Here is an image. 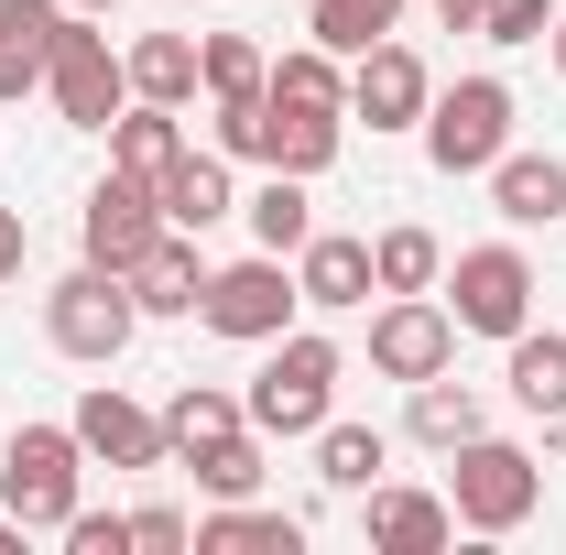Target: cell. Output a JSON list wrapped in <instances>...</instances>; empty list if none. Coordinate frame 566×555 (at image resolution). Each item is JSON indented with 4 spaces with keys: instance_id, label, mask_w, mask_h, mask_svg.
I'll return each mask as SVG.
<instances>
[{
    "instance_id": "obj_1",
    "label": "cell",
    "mask_w": 566,
    "mask_h": 555,
    "mask_svg": "<svg viewBox=\"0 0 566 555\" xmlns=\"http://www.w3.org/2000/svg\"><path fill=\"white\" fill-rule=\"evenodd\" d=\"M349 142V109H305V98H218V153L262 164V175H327Z\"/></svg>"
},
{
    "instance_id": "obj_2",
    "label": "cell",
    "mask_w": 566,
    "mask_h": 555,
    "mask_svg": "<svg viewBox=\"0 0 566 555\" xmlns=\"http://www.w3.org/2000/svg\"><path fill=\"white\" fill-rule=\"evenodd\" d=\"M338 338H305V327H283L273 359H262V381L240 392V415H251V436H316L327 425V392H338Z\"/></svg>"
},
{
    "instance_id": "obj_3",
    "label": "cell",
    "mask_w": 566,
    "mask_h": 555,
    "mask_svg": "<svg viewBox=\"0 0 566 555\" xmlns=\"http://www.w3.org/2000/svg\"><path fill=\"white\" fill-rule=\"evenodd\" d=\"M76 469H87L76 425H22V436H11V458H0V501H11V523H22V534H66Z\"/></svg>"
},
{
    "instance_id": "obj_4",
    "label": "cell",
    "mask_w": 566,
    "mask_h": 555,
    "mask_svg": "<svg viewBox=\"0 0 566 555\" xmlns=\"http://www.w3.org/2000/svg\"><path fill=\"white\" fill-rule=\"evenodd\" d=\"M424 153H436V175H491L512 153V87L501 76H458L447 98H424Z\"/></svg>"
},
{
    "instance_id": "obj_5",
    "label": "cell",
    "mask_w": 566,
    "mask_h": 555,
    "mask_svg": "<svg viewBox=\"0 0 566 555\" xmlns=\"http://www.w3.org/2000/svg\"><path fill=\"white\" fill-rule=\"evenodd\" d=\"M44 87H55V109H66L76 132H109V121L132 109V66L109 55V33H98L87 11H66V22H55V55H44Z\"/></svg>"
},
{
    "instance_id": "obj_6",
    "label": "cell",
    "mask_w": 566,
    "mask_h": 555,
    "mask_svg": "<svg viewBox=\"0 0 566 555\" xmlns=\"http://www.w3.org/2000/svg\"><path fill=\"white\" fill-rule=\"evenodd\" d=\"M132 327H142V305H132V283L120 273H66L55 294H44V338L66 348V359H87V370H109L120 348H132Z\"/></svg>"
},
{
    "instance_id": "obj_7",
    "label": "cell",
    "mask_w": 566,
    "mask_h": 555,
    "mask_svg": "<svg viewBox=\"0 0 566 555\" xmlns=\"http://www.w3.org/2000/svg\"><path fill=\"white\" fill-rule=\"evenodd\" d=\"M294 305H305V283L283 273V251H251V262L208 273V294H197V316H208L218 338H240V348H273L294 327Z\"/></svg>"
},
{
    "instance_id": "obj_8",
    "label": "cell",
    "mask_w": 566,
    "mask_h": 555,
    "mask_svg": "<svg viewBox=\"0 0 566 555\" xmlns=\"http://www.w3.org/2000/svg\"><path fill=\"white\" fill-rule=\"evenodd\" d=\"M534 501H545V480H534V458L523 447H501L491 425L458 447V490H447V512L469 523V534H512V523H534Z\"/></svg>"
},
{
    "instance_id": "obj_9",
    "label": "cell",
    "mask_w": 566,
    "mask_h": 555,
    "mask_svg": "<svg viewBox=\"0 0 566 555\" xmlns=\"http://www.w3.org/2000/svg\"><path fill=\"white\" fill-rule=\"evenodd\" d=\"M447 294H458V305H447V316H458V338H523V327H534V262H523V251H512V240H491V251H458V283H447Z\"/></svg>"
},
{
    "instance_id": "obj_10",
    "label": "cell",
    "mask_w": 566,
    "mask_h": 555,
    "mask_svg": "<svg viewBox=\"0 0 566 555\" xmlns=\"http://www.w3.org/2000/svg\"><path fill=\"white\" fill-rule=\"evenodd\" d=\"M164 229H175V218H164V197H153L142 175H120V164H109V186H98V197H87V218H76V240H87V262H98V273H132Z\"/></svg>"
},
{
    "instance_id": "obj_11",
    "label": "cell",
    "mask_w": 566,
    "mask_h": 555,
    "mask_svg": "<svg viewBox=\"0 0 566 555\" xmlns=\"http://www.w3.org/2000/svg\"><path fill=\"white\" fill-rule=\"evenodd\" d=\"M447 359H458V316H447V305L392 294V305L370 316V370H381V381H436Z\"/></svg>"
},
{
    "instance_id": "obj_12",
    "label": "cell",
    "mask_w": 566,
    "mask_h": 555,
    "mask_svg": "<svg viewBox=\"0 0 566 555\" xmlns=\"http://www.w3.org/2000/svg\"><path fill=\"white\" fill-rule=\"evenodd\" d=\"M66 425H76V447L109 458V469H164V458H175V447H164V415H142L132 392H109V381H98Z\"/></svg>"
},
{
    "instance_id": "obj_13",
    "label": "cell",
    "mask_w": 566,
    "mask_h": 555,
    "mask_svg": "<svg viewBox=\"0 0 566 555\" xmlns=\"http://www.w3.org/2000/svg\"><path fill=\"white\" fill-rule=\"evenodd\" d=\"M424 98H436V87H424V66L392 44V33H381V44L359 55V76H349V121H370V132H415Z\"/></svg>"
},
{
    "instance_id": "obj_14",
    "label": "cell",
    "mask_w": 566,
    "mask_h": 555,
    "mask_svg": "<svg viewBox=\"0 0 566 555\" xmlns=\"http://www.w3.org/2000/svg\"><path fill=\"white\" fill-rule=\"evenodd\" d=\"M120 283H132V305H142V316H197V294H208L197 229H164V240H153V251H142Z\"/></svg>"
},
{
    "instance_id": "obj_15",
    "label": "cell",
    "mask_w": 566,
    "mask_h": 555,
    "mask_svg": "<svg viewBox=\"0 0 566 555\" xmlns=\"http://www.w3.org/2000/svg\"><path fill=\"white\" fill-rule=\"evenodd\" d=\"M359 534L381 555H436L447 534H458V512L436 501V490H370V512H359Z\"/></svg>"
},
{
    "instance_id": "obj_16",
    "label": "cell",
    "mask_w": 566,
    "mask_h": 555,
    "mask_svg": "<svg viewBox=\"0 0 566 555\" xmlns=\"http://www.w3.org/2000/svg\"><path fill=\"white\" fill-rule=\"evenodd\" d=\"M294 283H305V305H327V316H338V305H370V294H381V273H370V240H338V229L294 251Z\"/></svg>"
},
{
    "instance_id": "obj_17",
    "label": "cell",
    "mask_w": 566,
    "mask_h": 555,
    "mask_svg": "<svg viewBox=\"0 0 566 555\" xmlns=\"http://www.w3.org/2000/svg\"><path fill=\"white\" fill-rule=\"evenodd\" d=\"M55 22H66V0H0V98H33L44 87Z\"/></svg>"
},
{
    "instance_id": "obj_18",
    "label": "cell",
    "mask_w": 566,
    "mask_h": 555,
    "mask_svg": "<svg viewBox=\"0 0 566 555\" xmlns=\"http://www.w3.org/2000/svg\"><path fill=\"white\" fill-rule=\"evenodd\" d=\"M491 208L512 218V229L566 218V164H556V153H501V164H491Z\"/></svg>"
},
{
    "instance_id": "obj_19",
    "label": "cell",
    "mask_w": 566,
    "mask_h": 555,
    "mask_svg": "<svg viewBox=\"0 0 566 555\" xmlns=\"http://www.w3.org/2000/svg\"><path fill=\"white\" fill-rule=\"evenodd\" d=\"M153 197H164L175 229H218V218L240 208V197H229V153H197V142H186V153H175V175H164Z\"/></svg>"
},
{
    "instance_id": "obj_20",
    "label": "cell",
    "mask_w": 566,
    "mask_h": 555,
    "mask_svg": "<svg viewBox=\"0 0 566 555\" xmlns=\"http://www.w3.org/2000/svg\"><path fill=\"white\" fill-rule=\"evenodd\" d=\"M175 153H186V132H175V109H164V98H132V109L109 121V164L142 175V186H164V175H175Z\"/></svg>"
},
{
    "instance_id": "obj_21",
    "label": "cell",
    "mask_w": 566,
    "mask_h": 555,
    "mask_svg": "<svg viewBox=\"0 0 566 555\" xmlns=\"http://www.w3.org/2000/svg\"><path fill=\"white\" fill-rule=\"evenodd\" d=\"M197 555H305V523L294 512H251V501H218L197 523Z\"/></svg>"
},
{
    "instance_id": "obj_22",
    "label": "cell",
    "mask_w": 566,
    "mask_h": 555,
    "mask_svg": "<svg viewBox=\"0 0 566 555\" xmlns=\"http://www.w3.org/2000/svg\"><path fill=\"white\" fill-rule=\"evenodd\" d=\"M229 436H251V415H240L218 381H186V392L164 404V447H175V458H208V447H229Z\"/></svg>"
},
{
    "instance_id": "obj_23",
    "label": "cell",
    "mask_w": 566,
    "mask_h": 555,
    "mask_svg": "<svg viewBox=\"0 0 566 555\" xmlns=\"http://www.w3.org/2000/svg\"><path fill=\"white\" fill-rule=\"evenodd\" d=\"M120 66H132V98H164V109H186V98L208 87V66H197V44H186V33H142Z\"/></svg>"
},
{
    "instance_id": "obj_24",
    "label": "cell",
    "mask_w": 566,
    "mask_h": 555,
    "mask_svg": "<svg viewBox=\"0 0 566 555\" xmlns=\"http://www.w3.org/2000/svg\"><path fill=\"white\" fill-rule=\"evenodd\" d=\"M381 469H392L381 425H316V480L327 490H381Z\"/></svg>"
},
{
    "instance_id": "obj_25",
    "label": "cell",
    "mask_w": 566,
    "mask_h": 555,
    "mask_svg": "<svg viewBox=\"0 0 566 555\" xmlns=\"http://www.w3.org/2000/svg\"><path fill=\"white\" fill-rule=\"evenodd\" d=\"M512 404L545 415V425L566 415V338H534V327L512 338Z\"/></svg>"
},
{
    "instance_id": "obj_26",
    "label": "cell",
    "mask_w": 566,
    "mask_h": 555,
    "mask_svg": "<svg viewBox=\"0 0 566 555\" xmlns=\"http://www.w3.org/2000/svg\"><path fill=\"white\" fill-rule=\"evenodd\" d=\"M251 240H262V251H283V262H294V251H305V240H316V208H305V175H273V186H262V197H251Z\"/></svg>"
},
{
    "instance_id": "obj_27",
    "label": "cell",
    "mask_w": 566,
    "mask_h": 555,
    "mask_svg": "<svg viewBox=\"0 0 566 555\" xmlns=\"http://www.w3.org/2000/svg\"><path fill=\"white\" fill-rule=\"evenodd\" d=\"M370 273H381V294H436L447 251H436V229H381L370 240Z\"/></svg>"
},
{
    "instance_id": "obj_28",
    "label": "cell",
    "mask_w": 566,
    "mask_h": 555,
    "mask_svg": "<svg viewBox=\"0 0 566 555\" xmlns=\"http://www.w3.org/2000/svg\"><path fill=\"white\" fill-rule=\"evenodd\" d=\"M415 436L458 458V447L480 436V392H469V381H447V370H436V381H415Z\"/></svg>"
},
{
    "instance_id": "obj_29",
    "label": "cell",
    "mask_w": 566,
    "mask_h": 555,
    "mask_svg": "<svg viewBox=\"0 0 566 555\" xmlns=\"http://www.w3.org/2000/svg\"><path fill=\"white\" fill-rule=\"evenodd\" d=\"M392 11H403V0H316V11H305V33H316L327 55H370V44L392 33Z\"/></svg>"
},
{
    "instance_id": "obj_30",
    "label": "cell",
    "mask_w": 566,
    "mask_h": 555,
    "mask_svg": "<svg viewBox=\"0 0 566 555\" xmlns=\"http://www.w3.org/2000/svg\"><path fill=\"white\" fill-rule=\"evenodd\" d=\"M197 66H208V98H262V87H273V55H262L251 33H208Z\"/></svg>"
},
{
    "instance_id": "obj_31",
    "label": "cell",
    "mask_w": 566,
    "mask_h": 555,
    "mask_svg": "<svg viewBox=\"0 0 566 555\" xmlns=\"http://www.w3.org/2000/svg\"><path fill=\"white\" fill-rule=\"evenodd\" d=\"M273 98H305V109H349V76H338V55L327 44H294L273 66Z\"/></svg>"
},
{
    "instance_id": "obj_32",
    "label": "cell",
    "mask_w": 566,
    "mask_h": 555,
    "mask_svg": "<svg viewBox=\"0 0 566 555\" xmlns=\"http://www.w3.org/2000/svg\"><path fill=\"white\" fill-rule=\"evenodd\" d=\"M197 480H208V501H251L262 490V447L251 436H229V447H208V458H186Z\"/></svg>"
},
{
    "instance_id": "obj_33",
    "label": "cell",
    "mask_w": 566,
    "mask_h": 555,
    "mask_svg": "<svg viewBox=\"0 0 566 555\" xmlns=\"http://www.w3.org/2000/svg\"><path fill=\"white\" fill-rule=\"evenodd\" d=\"M66 555H132V512H66Z\"/></svg>"
},
{
    "instance_id": "obj_34",
    "label": "cell",
    "mask_w": 566,
    "mask_h": 555,
    "mask_svg": "<svg viewBox=\"0 0 566 555\" xmlns=\"http://www.w3.org/2000/svg\"><path fill=\"white\" fill-rule=\"evenodd\" d=\"M545 22H556L545 0H491V11H480V33H491V44H545Z\"/></svg>"
},
{
    "instance_id": "obj_35",
    "label": "cell",
    "mask_w": 566,
    "mask_h": 555,
    "mask_svg": "<svg viewBox=\"0 0 566 555\" xmlns=\"http://www.w3.org/2000/svg\"><path fill=\"white\" fill-rule=\"evenodd\" d=\"M132 545L142 555H175V545H197V523H186L175 501H142V512H132Z\"/></svg>"
},
{
    "instance_id": "obj_36",
    "label": "cell",
    "mask_w": 566,
    "mask_h": 555,
    "mask_svg": "<svg viewBox=\"0 0 566 555\" xmlns=\"http://www.w3.org/2000/svg\"><path fill=\"white\" fill-rule=\"evenodd\" d=\"M424 11H436L447 33H480V11H491V0H424Z\"/></svg>"
},
{
    "instance_id": "obj_37",
    "label": "cell",
    "mask_w": 566,
    "mask_h": 555,
    "mask_svg": "<svg viewBox=\"0 0 566 555\" xmlns=\"http://www.w3.org/2000/svg\"><path fill=\"white\" fill-rule=\"evenodd\" d=\"M11 273H22V218L0 208V283H11Z\"/></svg>"
},
{
    "instance_id": "obj_38",
    "label": "cell",
    "mask_w": 566,
    "mask_h": 555,
    "mask_svg": "<svg viewBox=\"0 0 566 555\" xmlns=\"http://www.w3.org/2000/svg\"><path fill=\"white\" fill-rule=\"evenodd\" d=\"M0 555H22V523H11V512H0Z\"/></svg>"
},
{
    "instance_id": "obj_39",
    "label": "cell",
    "mask_w": 566,
    "mask_h": 555,
    "mask_svg": "<svg viewBox=\"0 0 566 555\" xmlns=\"http://www.w3.org/2000/svg\"><path fill=\"white\" fill-rule=\"evenodd\" d=\"M545 44H556V66H566V11H556V22H545Z\"/></svg>"
},
{
    "instance_id": "obj_40",
    "label": "cell",
    "mask_w": 566,
    "mask_h": 555,
    "mask_svg": "<svg viewBox=\"0 0 566 555\" xmlns=\"http://www.w3.org/2000/svg\"><path fill=\"white\" fill-rule=\"evenodd\" d=\"M66 11H87V22H98V11H120V0H66Z\"/></svg>"
}]
</instances>
